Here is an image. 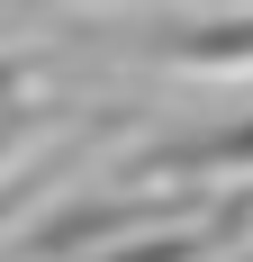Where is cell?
Returning a JSON list of instances; mask_svg holds the SVG:
<instances>
[{"mask_svg": "<svg viewBox=\"0 0 253 262\" xmlns=\"http://www.w3.org/2000/svg\"><path fill=\"white\" fill-rule=\"evenodd\" d=\"M163 172H253V118L226 127V136H199V145H172Z\"/></svg>", "mask_w": 253, "mask_h": 262, "instance_id": "1", "label": "cell"}, {"mask_svg": "<svg viewBox=\"0 0 253 262\" xmlns=\"http://www.w3.org/2000/svg\"><path fill=\"white\" fill-rule=\"evenodd\" d=\"M0 91H9V63H0Z\"/></svg>", "mask_w": 253, "mask_h": 262, "instance_id": "3", "label": "cell"}, {"mask_svg": "<svg viewBox=\"0 0 253 262\" xmlns=\"http://www.w3.org/2000/svg\"><path fill=\"white\" fill-rule=\"evenodd\" d=\"M27 199H36V181H0V226H9V217H18Z\"/></svg>", "mask_w": 253, "mask_h": 262, "instance_id": "2", "label": "cell"}]
</instances>
